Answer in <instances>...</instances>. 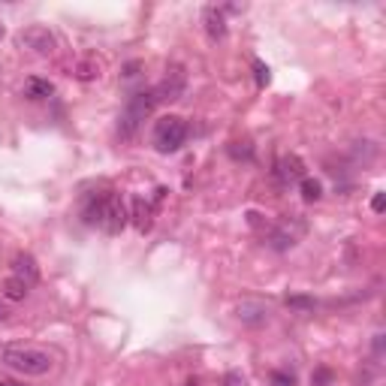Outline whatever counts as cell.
<instances>
[{
	"mask_svg": "<svg viewBox=\"0 0 386 386\" xmlns=\"http://www.w3.org/2000/svg\"><path fill=\"white\" fill-rule=\"evenodd\" d=\"M0 362L19 374L43 377L55 368V353L45 350V347H36V344H10L0 350Z\"/></svg>",
	"mask_w": 386,
	"mask_h": 386,
	"instance_id": "obj_1",
	"label": "cell"
},
{
	"mask_svg": "<svg viewBox=\"0 0 386 386\" xmlns=\"http://www.w3.org/2000/svg\"><path fill=\"white\" fill-rule=\"evenodd\" d=\"M154 106H157L154 91H136L130 100H127L124 112H121V118H118V136H121V139L130 142L133 136L139 133L142 121H145L151 112H154Z\"/></svg>",
	"mask_w": 386,
	"mask_h": 386,
	"instance_id": "obj_2",
	"label": "cell"
},
{
	"mask_svg": "<svg viewBox=\"0 0 386 386\" xmlns=\"http://www.w3.org/2000/svg\"><path fill=\"white\" fill-rule=\"evenodd\" d=\"M187 142V124L178 115H166L154 124V148L163 154H172Z\"/></svg>",
	"mask_w": 386,
	"mask_h": 386,
	"instance_id": "obj_3",
	"label": "cell"
},
{
	"mask_svg": "<svg viewBox=\"0 0 386 386\" xmlns=\"http://www.w3.org/2000/svg\"><path fill=\"white\" fill-rule=\"evenodd\" d=\"M127 221H130V211H127L124 200L118 193H100V224L97 226H103L109 236H118Z\"/></svg>",
	"mask_w": 386,
	"mask_h": 386,
	"instance_id": "obj_4",
	"label": "cell"
},
{
	"mask_svg": "<svg viewBox=\"0 0 386 386\" xmlns=\"http://www.w3.org/2000/svg\"><path fill=\"white\" fill-rule=\"evenodd\" d=\"M184 88H187V73H184V67H169L163 75V82L154 88V97H157V103H176L181 100V94H184Z\"/></svg>",
	"mask_w": 386,
	"mask_h": 386,
	"instance_id": "obj_5",
	"label": "cell"
},
{
	"mask_svg": "<svg viewBox=\"0 0 386 386\" xmlns=\"http://www.w3.org/2000/svg\"><path fill=\"white\" fill-rule=\"evenodd\" d=\"M19 40H21V45H25V49L36 51V55H51V51H55V45H58L55 34H51L49 27H43V25H30V27H25V30H21Z\"/></svg>",
	"mask_w": 386,
	"mask_h": 386,
	"instance_id": "obj_6",
	"label": "cell"
},
{
	"mask_svg": "<svg viewBox=\"0 0 386 386\" xmlns=\"http://www.w3.org/2000/svg\"><path fill=\"white\" fill-rule=\"evenodd\" d=\"M275 176L281 184H299L302 178H308V172L299 154H281L275 163Z\"/></svg>",
	"mask_w": 386,
	"mask_h": 386,
	"instance_id": "obj_7",
	"label": "cell"
},
{
	"mask_svg": "<svg viewBox=\"0 0 386 386\" xmlns=\"http://www.w3.org/2000/svg\"><path fill=\"white\" fill-rule=\"evenodd\" d=\"M236 314H239V320H241V323H248V326H263V323L269 320V308L263 305V302H256V299L239 302Z\"/></svg>",
	"mask_w": 386,
	"mask_h": 386,
	"instance_id": "obj_8",
	"label": "cell"
},
{
	"mask_svg": "<svg viewBox=\"0 0 386 386\" xmlns=\"http://www.w3.org/2000/svg\"><path fill=\"white\" fill-rule=\"evenodd\" d=\"M12 275L21 278L27 287H34L36 281H40V266H36V260L30 254H15L12 260Z\"/></svg>",
	"mask_w": 386,
	"mask_h": 386,
	"instance_id": "obj_9",
	"label": "cell"
},
{
	"mask_svg": "<svg viewBox=\"0 0 386 386\" xmlns=\"http://www.w3.org/2000/svg\"><path fill=\"white\" fill-rule=\"evenodd\" d=\"M202 25H206V34L211 40H224L226 36V15L217 6H206L202 10Z\"/></svg>",
	"mask_w": 386,
	"mask_h": 386,
	"instance_id": "obj_10",
	"label": "cell"
},
{
	"mask_svg": "<svg viewBox=\"0 0 386 386\" xmlns=\"http://www.w3.org/2000/svg\"><path fill=\"white\" fill-rule=\"evenodd\" d=\"M55 94V85L49 79H40V75H30L25 82V97L27 100H45V97Z\"/></svg>",
	"mask_w": 386,
	"mask_h": 386,
	"instance_id": "obj_11",
	"label": "cell"
},
{
	"mask_svg": "<svg viewBox=\"0 0 386 386\" xmlns=\"http://www.w3.org/2000/svg\"><path fill=\"white\" fill-rule=\"evenodd\" d=\"M269 245L275 248V251H290V248L296 245V236H293L287 226H272L269 230Z\"/></svg>",
	"mask_w": 386,
	"mask_h": 386,
	"instance_id": "obj_12",
	"label": "cell"
},
{
	"mask_svg": "<svg viewBox=\"0 0 386 386\" xmlns=\"http://www.w3.org/2000/svg\"><path fill=\"white\" fill-rule=\"evenodd\" d=\"M27 293H30V287L21 281V278H15V275H10L3 281V296L10 299V302H25L27 299Z\"/></svg>",
	"mask_w": 386,
	"mask_h": 386,
	"instance_id": "obj_13",
	"label": "cell"
},
{
	"mask_svg": "<svg viewBox=\"0 0 386 386\" xmlns=\"http://www.w3.org/2000/svg\"><path fill=\"white\" fill-rule=\"evenodd\" d=\"M133 217H136V226H139V230H148L151 226V206L145 200H133Z\"/></svg>",
	"mask_w": 386,
	"mask_h": 386,
	"instance_id": "obj_14",
	"label": "cell"
},
{
	"mask_svg": "<svg viewBox=\"0 0 386 386\" xmlns=\"http://www.w3.org/2000/svg\"><path fill=\"white\" fill-rule=\"evenodd\" d=\"M299 187H302V196H305L308 202H317V200L323 196V184H320L317 178H302Z\"/></svg>",
	"mask_w": 386,
	"mask_h": 386,
	"instance_id": "obj_15",
	"label": "cell"
},
{
	"mask_svg": "<svg viewBox=\"0 0 386 386\" xmlns=\"http://www.w3.org/2000/svg\"><path fill=\"white\" fill-rule=\"evenodd\" d=\"M317 302L308 299V296H290L287 299V308H299V311H314Z\"/></svg>",
	"mask_w": 386,
	"mask_h": 386,
	"instance_id": "obj_16",
	"label": "cell"
},
{
	"mask_svg": "<svg viewBox=\"0 0 386 386\" xmlns=\"http://www.w3.org/2000/svg\"><path fill=\"white\" fill-rule=\"evenodd\" d=\"M254 75H256V85L266 88L269 85V67L263 60H254Z\"/></svg>",
	"mask_w": 386,
	"mask_h": 386,
	"instance_id": "obj_17",
	"label": "cell"
},
{
	"mask_svg": "<svg viewBox=\"0 0 386 386\" xmlns=\"http://www.w3.org/2000/svg\"><path fill=\"white\" fill-rule=\"evenodd\" d=\"M272 386H296V377L290 372H272Z\"/></svg>",
	"mask_w": 386,
	"mask_h": 386,
	"instance_id": "obj_18",
	"label": "cell"
},
{
	"mask_svg": "<svg viewBox=\"0 0 386 386\" xmlns=\"http://www.w3.org/2000/svg\"><path fill=\"white\" fill-rule=\"evenodd\" d=\"M75 75H79L82 82H88V79H94V75H100V73H97L94 64H88V60H85V64H79V73H75Z\"/></svg>",
	"mask_w": 386,
	"mask_h": 386,
	"instance_id": "obj_19",
	"label": "cell"
},
{
	"mask_svg": "<svg viewBox=\"0 0 386 386\" xmlns=\"http://www.w3.org/2000/svg\"><path fill=\"white\" fill-rule=\"evenodd\" d=\"M139 70H142V64H139V60H130V64L124 67V79H127V82L139 79Z\"/></svg>",
	"mask_w": 386,
	"mask_h": 386,
	"instance_id": "obj_20",
	"label": "cell"
},
{
	"mask_svg": "<svg viewBox=\"0 0 386 386\" xmlns=\"http://www.w3.org/2000/svg\"><path fill=\"white\" fill-rule=\"evenodd\" d=\"M311 381H314V386H329V381H332V372H326V368H317Z\"/></svg>",
	"mask_w": 386,
	"mask_h": 386,
	"instance_id": "obj_21",
	"label": "cell"
},
{
	"mask_svg": "<svg viewBox=\"0 0 386 386\" xmlns=\"http://www.w3.org/2000/svg\"><path fill=\"white\" fill-rule=\"evenodd\" d=\"M383 206H386L383 193H374V200H372V208H374V215H383Z\"/></svg>",
	"mask_w": 386,
	"mask_h": 386,
	"instance_id": "obj_22",
	"label": "cell"
},
{
	"mask_svg": "<svg viewBox=\"0 0 386 386\" xmlns=\"http://www.w3.org/2000/svg\"><path fill=\"white\" fill-rule=\"evenodd\" d=\"M10 314H12V311H10V305H6V302H0V323H3Z\"/></svg>",
	"mask_w": 386,
	"mask_h": 386,
	"instance_id": "obj_23",
	"label": "cell"
},
{
	"mask_svg": "<svg viewBox=\"0 0 386 386\" xmlns=\"http://www.w3.org/2000/svg\"><path fill=\"white\" fill-rule=\"evenodd\" d=\"M3 34H6V30H3V25H0V40H3Z\"/></svg>",
	"mask_w": 386,
	"mask_h": 386,
	"instance_id": "obj_24",
	"label": "cell"
},
{
	"mask_svg": "<svg viewBox=\"0 0 386 386\" xmlns=\"http://www.w3.org/2000/svg\"><path fill=\"white\" fill-rule=\"evenodd\" d=\"M0 386H12V383L10 381H0Z\"/></svg>",
	"mask_w": 386,
	"mask_h": 386,
	"instance_id": "obj_25",
	"label": "cell"
}]
</instances>
